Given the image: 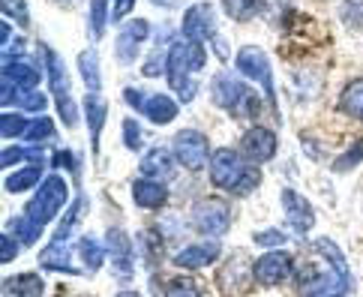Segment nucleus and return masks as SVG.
<instances>
[{"mask_svg": "<svg viewBox=\"0 0 363 297\" xmlns=\"http://www.w3.org/2000/svg\"><path fill=\"white\" fill-rule=\"evenodd\" d=\"M43 279L36 274H21L4 282V297H43Z\"/></svg>", "mask_w": 363, "mask_h": 297, "instance_id": "nucleus-23", "label": "nucleus"}, {"mask_svg": "<svg viewBox=\"0 0 363 297\" xmlns=\"http://www.w3.org/2000/svg\"><path fill=\"white\" fill-rule=\"evenodd\" d=\"M4 79L18 84L21 90H33L36 84H40L43 75L36 72L30 63H24L21 55H4Z\"/></svg>", "mask_w": 363, "mask_h": 297, "instance_id": "nucleus-16", "label": "nucleus"}, {"mask_svg": "<svg viewBox=\"0 0 363 297\" xmlns=\"http://www.w3.org/2000/svg\"><path fill=\"white\" fill-rule=\"evenodd\" d=\"M108 255H111V262H114V274H121L123 279L126 276H133V255H129V240L121 228H111L108 231Z\"/></svg>", "mask_w": 363, "mask_h": 297, "instance_id": "nucleus-18", "label": "nucleus"}, {"mask_svg": "<svg viewBox=\"0 0 363 297\" xmlns=\"http://www.w3.org/2000/svg\"><path fill=\"white\" fill-rule=\"evenodd\" d=\"M138 169L150 180H172L174 177V157L168 147H153L145 153V159H141Z\"/></svg>", "mask_w": 363, "mask_h": 297, "instance_id": "nucleus-15", "label": "nucleus"}, {"mask_svg": "<svg viewBox=\"0 0 363 297\" xmlns=\"http://www.w3.org/2000/svg\"><path fill=\"white\" fill-rule=\"evenodd\" d=\"M79 69H82V79H84L90 94H99L102 75H99V57H96L94 48H87V51H82V55H79Z\"/></svg>", "mask_w": 363, "mask_h": 297, "instance_id": "nucleus-26", "label": "nucleus"}, {"mask_svg": "<svg viewBox=\"0 0 363 297\" xmlns=\"http://www.w3.org/2000/svg\"><path fill=\"white\" fill-rule=\"evenodd\" d=\"M235 67L240 75H246V79H252L264 87V96L270 102H277L274 96V75H270V60L262 48H255V45H246L238 51V57H235Z\"/></svg>", "mask_w": 363, "mask_h": 297, "instance_id": "nucleus-7", "label": "nucleus"}, {"mask_svg": "<svg viewBox=\"0 0 363 297\" xmlns=\"http://www.w3.org/2000/svg\"><path fill=\"white\" fill-rule=\"evenodd\" d=\"M84 111H87V126H90V141H94V150L99 145V133H102V123H106V99L99 94H90L84 99Z\"/></svg>", "mask_w": 363, "mask_h": 297, "instance_id": "nucleus-24", "label": "nucleus"}, {"mask_svg": "<svg viewBox=\"0 0 363 297\" xmlns=\"http://www.w3.org/2000/svg\"><path fill=\"white\" fill-rule=\"evenodd\" d=\"M43 147H6L4 150V159H0V162H4V169H12V162H21V159H43Z\"/></svg>", "mask_w": 363, "mask_h": 297, "instance_id": "nucleus-30", "label": "nucleus"}, {"mask_svg": "<svg viewBox=\"0 0 363 297\" xmlns=\"http://www.w3.org/2000/svg\"><path fill=\"white\" fill-rule=\"evenodd\" d=\"M360 159H363V141H357L354 147H348L345 157L333 159V169H336V172H348V169H354V165H357Z\"/></svg>", "mask_w": 363, "mask_h": 297, "instance_id": "nucleus-36", "label": "nucleus"}, {"mask_svg": "<svg viewBox=\"0 0 363 297\" xmlns=\"http://www.w3.org/2000/svg\"><path fill=\"white\" fill-rule=\"evenodd\" d=\"M0 243H4V264H9L12 258L18 255L21 240H18V237H12V235H4V237H0Z\"/></svg>", "mask_w": 363, "mask_h": 297, "instance_id": "nucleus-41", "label": "nucleus"}, {"mask_svg": "<svg viewBox=\"0 0 363 297\" xmlns=\"http://www.w3.org/2000/svg\"><path fill=\"white\" fill-rule=\"evenodd\" d=\"M211 180L216 189H228L235 196H250L255 186L262 184V169L246 165V159L238 150L231 147H219L211 157Z\"/></svg>", "mask_w": 363, "mask_h": 297, "instance_id": "nucleus-2", "label": "nucleus"}, {"mask_svg": "<svg viewBox=\"0 0 363 297\" xmlns=\"http://www.w3.org/2000/svg\"><path fill=\"white\" fill-rule=\"evenodd\" d=\"M0 6H4V12L6 16H12L16 21H21V24H28V6H24V0H0Z\"/></svg>", "mask_w": 363, "mask_h": 297, "instance_id": "nucleus-38", "label": "nucleus"}, {"mask_svg": "<svg viewBox=\"0 0 363 297\" xmlns=\"http://www.w3.org/2000/svg\"><path fill=\"white\" fill-rule=\"evenodd\" d=\"M219 258V243L216 240H201V243H189L186 250H180L174 255V264L177 267H207V264H213Z\"/></svg>", "mask_w": 363, "mask_h": 297, "instance_id": "nucleus-14", "label": "nucleus"}, {"mask_svg": "<svg viewBox=\"0 0 363 297\" xmlns=\"http://www.w3.org/2000/svg\"><path fill=\"white\" fill-rule=\"evenodd\" d=\"M282 211H285V223H289L297 235H306L309 228L315 225V211H313V204H309L301 192H294V189H282Z\"/></svg>", "mask_w": 363, "mask_h": 297, "instance_id": "nucleus-10", "label": "nucleus"}, {"mask_svg": "<svg viewBox=\"0 0 363 297\" xmlns=\"http://www.w3.org/2000/svg\"><path fill=\"white\" fill-rule=\"evenodd\" d=\"M28 123L30 121H24L21 118V114H4V118H0V135H4V138H21L24 135V129H28Z\"/></svg>", "mask_w": 363, "mask_h": 297, "instance_id": "nucleus-32", "label": "nucleus"}, {"mask_svg": "<svg viewBox=\"0 0 363 297\" xmlns=\"http://www.w3.org/2000/svg\"><path fill=\"white\" fill-rule=\"evenodd\" d=\"M43 60H45V72H48V84H51V96H69V84H67V69H63V60L51 51L48 45H43Z\"/></svg>", "mask_w": 363, "mask_h": 297, "instance_id": "nucleus-20", "label": "nucleus"}, {"mask_svg": "<svg viewBox=\"0 0 363 297\" xmlns=\"http://www.w3.org/2000/svg\"><path fill=\"white\" fill-rule=\"evenodd\" d=\"M223 6L235 21H252L264 9V0H223Z\"/></svg>", "mask_w": 363, "mask_h": 297, "instance_id": "nucleus-28", "label": "nucleus"}, {"mask_svg": "<svg viewBox=\"0 0 363 297\" xmlns=\"http://www.w3.org/2000/svg\"><path fill=\"white\" fill-rule=\"evenodd\" d=\"M40 264L48 267V270H69L72 274V247H69V240L51 237L45 252L40 255Z\"/></svg>", "mask_w": 363, "mask_h": 297, "instance_id": "nucleus-21", "label": "nucleus"}, {"mask_svg": "<svg viewBox=\"0 0 363 297\" xmlns=\"http://www.w3.org/2000/svg\"><path fill=\"white\" fill-rule=\"evenodd\" d=\"M204 69V48L201 43L196 40H184V43H174L172 48H168V84H172L174 94L184 99V102H192L196 99V79L192 75Z\"/></svg>", "mask_w": 363, "mask_h": 297, "instance_id": "nucleus-3", "label": "nucleus"}, {"mask_svg": "<svg viewBox=\"0 0 363 297\" xmlns=\"http://www.w3.org/2000/svg\"><path fill=\"white\" fill-rule=\"evenodd\" d=\"M174 157L189 172H201L211 165V141L199 129H184L174 135Z\"/></svg>", "mask_w": 363, "mask_h": 297, "instance_id": "nucleus-6", "label": "nucleus"}, {"mask_svg": "<svg viewBox=\"0 0 363 297\" xmlns=\"http://www.w3.org/2000/svg\"><path fill=\"white\" fill-rule=\"evenodd\" d=\"M255 243L258 247H279V243H285V235L279 228H267V231H258Z\"/></svg>", "mask_w": 363, "mask_h": 297, "instance_id": "nucleus-40", "label": "nucleus"}, {"mask_svg": "<svg viewBox=\"0 0 363 297\" xmlns=\"http://www.w3.org/2000/svg\"><path fill=\"white\" fill-rule=\"evenodd\" d=\"M189 219H192V228H196L199 235H204V237H219V235H225L228 225H231V208H228L223 198L207 196V198H201V201L192 204Z\"/></svg>", "mask_w": 363, "mask_h": 297, "instance_id": "nucleus-5", "label": "nucleus"}, {"mask_svg": "<svg viewBox=\"0 0 363 297\" xmlns=\"http://www.w3.org/2000/svg\"><path fill=\"white\" fill-rule=\"evenodd\" d=\"M342 111L348 114V118H354V121H363V79L352 82L345 90H342Z\"/></svg>", "mask_w": 363, "mask_h": 297, "instance_id": "nucleus-27", "label": "nucleus"}, {"mask_svg": "<svg viewBox=\"0 0 363 297\" xmlns=\"http://www.w3.org/2000/svg\"><path fill=\"white\" fill-rule=\"evenodd\" d=\"M342 21L352 28H363V0H345L342 4Z\"/></svg>", "mask_w": 363, "mask_h": 297, "instance_id": "nucleus-35", "label": "nucleus"}, {"mask_svg": "<svg viewBox=\"0 0 363 297\" xmlns=\"http://www.w3.org/2000/svg\"><path fill=\"white\" fill-rule=\"evenodd\" d=\"M67 198H69L67 180H63L60 174H48L43 180L40 192L30 198L28 211H24L18 219H12V223H9V231H16V237L21 240V247H30V243L40 240L43 228L57 216V211L67 204Z\"/></svg>", "mask_w": 363, "mask_h": 297, "instance_id": "nucleus-1", "label": "nucleus"}, {"mask_svg": "<svg viewBox=\"0 0 363 297\" xmlns=\"http://www.w3.org/2000/svg\"><path fill=\"white\" fill-rule=\"evenodd\" d=\"M48 106V96L45 94H36V90H24L18 96V108L21 111H43Z\"/></svg>", "mask_w": 363, "mask_h": 297, "instance_id": "nucleus-34", "label": "nucleus"}, {"mask_svg": "<svg viewBox=\"0 0 363 297\" xmlns=\"http://www.w3.org/2000/svg\"><path fill=\"white\" fill-rule=\"evenodd\" d=\"M240 153H243L246 159H252V162L274 159V153H277V135L270 133V129H264V126L246 129L243 138H240Z\"/></svg>", "mask_w": 363, "mask_h": 297, "instance_id": "nucleus-12", "label": "nucleus"}, {"mask_svg": "<svg viewBox=\"0 0 363 297\" xmlns=\"http://www.w3.org/2000/svg\"><path fill=\"white\" fill-rule=\"evenodd\" d=\"M133 198H135L138 208H145V211H160L162 204L168 201V189L162 186V180L141 177L138 184L133 186Z\"/></svg>", "mask_w": 363, "mask_h": 297, "instance_id": "nucleus-17", "label": "nucleus"}, {"mask_svg": "<svg viewBox=\"0 0 363 297\" xmlns=\"http://www.w3.org/2000/svg\"><path fill=\"white\" fill-rule=\"evenodd\" d=\"M118 297H141V294H138V291H121Z\"/></svg>", "mask_w": 363, "mask_h": 297, "instance_id": "nucleus-44", "label": "nucleus"}, {"mask_svg": "<svg viewBox=\"0 0 363 297\" xmlns=\"http://www.w3.org/2000/svg\"><path fill=\"white\" fill-rule=\"evenodd\" d=\"M133 6H135V0H111V16H114V21H123L129 12H133Z\"/></svg>", "mask_w": 363, "mask_h": 297, "instance_id": "nucleus-42", "label": "nucleus"}, {"mask_svg": "<svg viewBox=\"0 0 363 297\" xmlns=\"http://www.w3.org/2000/svg\"><path fill=\"white\" fill-rule=\"evenodd\" d=\"M141 114H145L147 121L153 123H172L177 118V102L172 96H165V94H147L145 99V106H141Z\"/></svg>", "mask_w": 363, "mask_h": 297, "instance_id": "nucleus-19", "label": "nucleus"}, {"mask_svg": "<svg viewBox=\"0 0 363 297\" xmlns=\"http://www.w3.org/2000/svg\"><path fill=\"white\" fill-rule=\"evenodd\" d=\"M102 30H106V0H94L90 4V36L99 40Z\"/></svg>", "mask_w": 363, "mask_h": 297, "instance_id": "nucleus-33", "label": "nucleus"}, {"mask_svg": "<svg viewBox=\"0 0 363 297\" xmlns=\"http://www.w3.org/2000/svg\"><path fill=\"white\" fill-rule=\"evenodd\" d=\"M40 180H43L40 165L30 162V165H24L21 172L9 174V177L4 180V186H6V192H28V189H33L36 184H40Z\"/></svg>", "mask_w": 363, "mask_h": 297, "instance_id": "nucleus-25", "label": "nucleus"}, {"mask_svg": "<svg viewBox=\"0 0 363 297\" xmlns=\"http://www.w3.org/2000/svg\"><path fill=\"white\" fill-rule=\"evenodd\" d=\"M75 252H79L82 264L90 270V274H96V270L102 267V262H106L108 247H106V243H99L94 235H84L79 243H75Z\"/></svg>", "mask_w": 363, "mask_h": 297, "instance_id": "nucleus-22", "label": "nucleus"}, {"mask_svg": "<svg viewBox=\"0 0 363 297\" xmlns=\"http://www.w3.org/2000/svg\"><path fill=\"white\" fill-rule=\"evenodd\" d=\"M184 36L196 43L216 40V9L211 4H196L184 12Z\"/></svg>", "mask_w": 363, "mask_h": 297, "instance_id": "nucleus-8", "label": "nucleus"}, {"mask_svg": "<svg viewBox=\"0 0 363 297\" xmlns=\"http://www.w3.org/2000/svg\"><path fill=\"white\" fill-rule=\"evenodd\" d=\"M57 108H60V118H63V123H67L69 129L79 123V111H75V102H72V96H60L57 99Z\"/></svg>", "mask_w": 363, "mask_h": 297, "instance_id": "nucleus-39", "label": "nucleus"}, {"mask_svg": "<svg viewBox=\"0 0 363 297\" xmlns=\"http://www.w3.org/2000/svg\"><path fill=\"white\" fill-rule=\"evenodd\" d=\"M51 135H55V123H51L48 118H33V121L28 123V129H24L21 141L33 145V141H45V138H51Z\"/></svg>", "mask_w": 363, "mask_h": 297, "instance_id": "nucleus-29", "label": "nucleus"}, {"mask_svg": "<svg viewBox=\"0 0 363 297\" xmlns=\"http://www.w3.org/2000/svg\"><path fill=\"white\" fill-rule=\"evenodd\" d=\"M157 6H174V0H153Z\"/></svg>", "mask_w": 363, "mask_h": 297, "instance_id": "nucleus-43", "label": "nucleus"}, {"mask_svg": "<svg viewBox=\"0 0 363 297\" xmlns=\"http://www.w3.org/2000/svg\"><path fill=\"white\" fill-rule=\"evenodd\" d=\"M150 36V24L145 18H133L126 21L121 33H118V48H114V57L121 63H133L138 57V48L145 45V40Z\"/></svg>", "mask_w": 363, "mask_h": 297, "instance_id": "nucleus-11", "label": "nucleus"}, {"mask_svg": "<svg viewBox=\"0 0 363 297\" xmlns=\"http://www.w3.org/2000/svg\"><path fill=\"white\" fill-rule=\"evenodd\" d=\"M255 276V270L246 262V255H235L231 262L219 270V286L225 294H240L243 288H250V282Z\"/></svg>", "mask_w": 363, "mask_h": 297, "instance_id": "nucleus-13", "label": "nucleus"}, {"mask_svg": "<svg viewBox=\"0 0 363 297\" xmlns=\"http://www.w3.org/2000/svg\"><path fill=\"white\" fill-rule=\"evenodd\" d=\"M123 141H126V147L129 150H141V141H145V133H141V126L129 118L123 121Z\"/></svg>", "mask_w": 363, "mask_h": 297, "instance_id": "nucleus-37", "label": "nucleus"}, {"mask_svg": "<svg viewBox=\"0 0 363 297\" xmlns=\"http://www.w3.org/2000/svg\"><path fill=\"white\" fill-rule=\"evenodd\" d=\"M165 297H201V294H199V286H196L192 279H186V276H174V279H168Z\"/></svg>", "mask_w": 363, "mask_h": 297, "instance_id": "nucleus-31", "label": "nucleus"}, {"mask_svg": "<svg viewBox=\"0 0 363 297\" xmlns=\"http://www.w3.org/2000/svg\"><path fill=\"white\" fill-rule=\"evenodd\" d=\"M211 94H213V102L219 108H225L231 118H252L258 111V94L246 84L243 79L231 72H219L213 84H211Z\"/></svg>", "mask_w": 363, "mask_h": 297, "instance_id": "nucleus-4", "label": "nucleus"}, {"mask_svg": "<svg viewBox=\"0 0 363 297\" xmlns=\"http://www.w3.org/2000/svg\"><path fill=\"white\" fill-rule=\"evenodd\" d=\"M255 282H262L264 288H277L279 282L291 276V255L289 252H267L252 264Z\"/></svg>", "mask_w": 363, "mask_h": 297, "instance_id": "nucleus-9", "label": "nucleus"}]
</instances>
